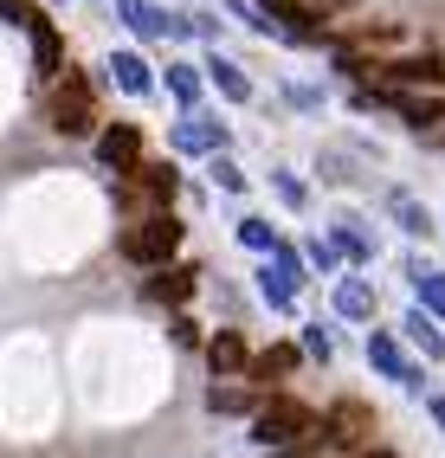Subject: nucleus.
<instances>
[{"mask_svg":"<svg viewBox=\"0 0 445 458\" xmlns=\"http://www.w3.org/2000/svg\"><path fill=\"white\" fill-rule=\"evenodd\" d=\"M46 116L58 136H97V90L84 72H58L52 78V98H46Z\"/></svg>","mask_w":445,"mask_h":458,"instance_id":"f257e3e1","label":"nucleus"},{"mask_svg":"<svg viewBox=\"0 0 445 458\" xmlns=\"http://www.w3.org/2000/svg\"><path fill=\"white\" fill-rule=\"evenodd\" d=\"M181 252V220L174 213H148V220L123 226V259L130 265H168Z\"/></svg>","mask_w":445,"mask_h":458,"instance_id":"f03ea898","label":"nucleus"},{"mask_svg":"<svg viewBox=\"0 0 445 458\" xmlns=\"http://www.w3.org/2000/svg\"><path fill=\"white\" fill-rule=\"evenodd\" d=\"M316 433V413L304 401H264L252 413V439L258 445H297V439H310Z\"/></svg>","mask_w":445,"mask_h":458,"instance_id":"7ed1b4c3","label":"nucleus"},{"mask_svg":"<svg viewBox=\"0 0 445 458\" xmlns=\"http://www.w3.org/2000/svg\"><path fill=\"white\" fill-rule=\"evenodd\" d=\"M374 78H388L394 90H439L445 84V65H439V58L432 52H413V58H381V65H374Z\"/></svg>","mask_w":445,"mask_h":458,"instance_id":"20e7f679","label":"nucleus"},{"mask_svg":"<svg viewBox=\"0 0 445 458\" xmlns=\"http://www.w3.org/2000/svg\"><path fill=\"white\" fill-rule=\"evenodd\" d=\"M194 291H200V265H155V278H142V297L168 303V310L194 303Z\"/></svg>","mask_w":445,"mask_h":458,"instance_id":"39448f33","label":"nucleus"},{"mask_svg":"<svg viewBox=\"0 0 445 458\" xmlns=\"http://www.w3.org/2000/svg\"><path fill=\"white\" fill-rule=\"evenodd\" d=\"M368 361H374V369L388 375V381H400V387H426V375L413 369L407 349L394 343V329H374V335H368Z\"/></svg>","mask_w":445,"mask_h":458,"instance_id":"423d86ee","label":"nucleus"},{"mask_svg":"<svg viewBox=\"0 0 445 458\" xmlns=\"http://www.w3.org/2000/svg\"><path fill=\"white\" fill-rule=\"evenodd\" d=\"M20 26L33 33V65H39V78H58V72H65V39H58V26H52L46 13H20Z\"/></svg>","mask_w":445,"mask_h":458,"instance_id":"0eeeda50","label":"nucleus"},{"mask_svg":"<svg viewBox=\"0 0 445 458\" xmlns=\"http://www.w3.org/2000/svg\"><path fill=\"white\" fill-rule=\"evenodd\" d=\"M97 156H104V168L130 174V168L142 162V130H136V123H110V130H97Z\"/></svg>","mask_w":445,"mask_h":458,"instance_id":"6e6552de","label":"nucleus"},{"mask_svg":"<svg viewBox=\"0 0 445 458\" xmlns=\"http://www.w3.org/2000/svg\"><path fill=\"white\" fill-rule=\"evenodd\" d=\"M206 369H214V375H246V369H252L246 329H220L214 343H206Z\"/></svg>","mask_w":445,"mask_h":458,"instance_id":"1a4fd4ad","label":"nucleus"},{"mask_svg":"<svg viewBox=\"0 0 445 458\" xmlns=\"http://www.w3.org/2000/svg\"><path fill=\"white\" fill-rule=\"evenodd\" d=\"M206 407H214V413H232V420H252L258 407H264V394L246 381H232V375H220V387H206Z\"/></svg>","mask_w":445,"mask_h":458,"instance_id":"9d476101","label":"nucleus"},{"mask_svg":"<svg viewBox=\"0 0 445 458\" xmlns=\"http://www.w3.org/2000/svg\"><path fill=\"white\" fill-rule=\"evenodd\" d=\"M174 142H181L188 156H220V148H226V123H220V116H194L188 110V123L174 130Z\"/></svg>","mask_w":445,"mask_h":458,"instance_id":"9b49d317","label":"nucleus"},{"mask_svg":"<svg viewBox=\"0 0 445 458\" xmlns=\"http://www.w3.org/2000/svg\"><path fill=\"white\" fill-rule=\"evenodd\" d=\"M348 46H355V52H400V46H407V26H394V20H362V26H348Z\"/></svg>","mask_w":445,"mask_h":458,"instance_id":"f8f14e48","label":"nucleus"},{"mask_svg":"<svg viewBox=\"0 0 445 458\" xmlns=\"http://www.w3.org/2000/svg\"><path fill=\"white\" fill-rule=\"evenodd\" d=\"M130 174H136V188L155 200V207H168L174 194H181V181H174V168H168V162H136Z\"/></svg>","mask_w":445,"mask_h":458,"instance_id":"ddd939ff","label":"nucleus"},{"mask_svg":"<svg viewBox=\"0 0 445 458\" xmlns=\"http://www.w3.org/2000/svg\"><path fill=\"white\" fill-rule=\"evenodd\" d=\"M336 310H342V317H355V323H368V317H374V284L348 271V278L336 284Z\"/></svg>","mask_w":445,"mask_h":458,"instance_id":"4468645a","label":"nucleus"},{"mask_svg":"<svg viewBox=\"0 0 445 458\" xmlns=\"http://www.w3.org/2000/svg\"><path fill=\"white\" fill-rule=\"evenodd\" d=\"M110 78H116V90H130V98H148V65H142V52H116L110 58Z\"/></svg>","mask_w":445,"mask_h":458,"instance_id":"2eb2a0df","label":"nucleus"},{"mask_svg":"<svg viewBox=\"0 0 445 458\" xmlns=\"http://www.w3.org/2000/svg\"><path fill=\"white\" fill-rule=\"evenodd\" d=\"M116 13L136 26V39H162V33H168V13L148 7V0H116Z\"/></svg>","mask_w":445,"mask_h":458,"instance_id":"dca6fc26","label":"nucleus"},{"mask_svg":"<svg viewBox=\"0 0 445 458\" xmlns=\"http://www.w3.org/2000/svg\"><path fill=\"white\" fill-rule=\"evenodd\" d=\"M258 297L272 303V310H290V303H297V278L278 271V265H258Z\"/></svg>","mask_w":445,"mask_h":458,"instance_id":"f3484780","label":"nucleus"},{"mask_svg":"<svg viewBox=\"0 0 445 458\" xmlns=\"http://www.w3.org/2000/svg\"><path fill=\"white\" fill-rule=\"evenodd\" d=\"M290 369H297V343H272V349L252 355V375H258V381H278V375H290Z\"/></svg>","mask_w":445,"mask_h":458,"instance_id":"a211bd4d","label":"nucleus"},{"mask_svg":"<svg viewBox=\"0 0 445 458\" xmlns=\"http://www.w3.org/2000/svg\"><path fill=\"white\" fill-rule=\"evenodd\" d=\"M407 343L420 349V355H445V335H439L432 310H413V317H407Z\"/></svg>","mask_w":445,"mask_h":458,"instance_id":"6ab92c4d","label":"nucleus"},{"mask_svg":"<svg viewBox=\"0 0 445 458\" xmlns=\"http://www.w3.org/2000/svg\"><path fill=\"white\" fill-rule=\"evenodd\" d=\"M407 278H413V291L426 297V310H432V317H445V271H426V265H407Z\"/></svg>","mask_w":445,"mask_h":458,"instance_id":"aec40b11","label":"nucleus"},{"mask_svg":"<svg viewBox=\"0 0 445 458\" xmlns=\"http://www.w3.org/2000/svg\"><path fill=\"white\" fill-rule=\"evenodd\" d=\"M394 220H400V233H413V239L439 233V226H432V213H426L420 200H400V194H394Z\"/></svg>","mask_w":445,"mask_h":458,"instance_id":"412c9836","label":"nucleus"},{"mask_svg":"<svg viewBox=\"0 0 445 458\" xmlns=\"http://www.w3.org/2000/svg\"><path fill=\"white\" fill-rule=\"evenodd\" d=\"M206 72H214V84L226 90V98H232V104H239V98H246V90H252V84H246V72H239V65H232V58H206Z\"/></svg>","mask_w":445,"mask_h":458,"instance_id":"4be33fe9","label":"nucleus"},{"mask_svg":"<svg viewBox=\"0 0 445 458\" xmlns=\"http://www.w3.org/2000/svg\"><path fill=\"white\" fill-rule=\"evenodd\" d=\"M239 246H252V252H272V246H278V226L252 213V220H239Z\"/></svg>","mask_w":445,"mask_h":458,"instance_id":"5701e85b","label":"nucleus"},{"mask_svg":"<svg viewBox=\"0 0 445 458\" xmlns=\"http://www.w3.org/2000/svg\"><path fill=\"white\" fill-rule=\"evenodd\" d=\"M200 72L194 65H168V90H174V98H181V104H200Z\"/></svg>","mask_w":445,"mask_h":458,"instance_id":"b1692460","label":"nucleus"},{"mask_svg":"<svg viewBox=\"0 0 445 458\" xmlns=\"http://www.w3.org/2000/svg\"><path fill=\"white\" fill-rule=\"evenodd\" d=\"M336 252H348V265H362L374 252V239L368 233H348V220H336Z\"/></svg>","mask_w":445,"mask_h":458,"instance_id":"393cba45","label":"nucleus"},{"mask_svg":"<svg viewBox=\"0 0 445 458\" xmlns=\"http://www.w3.org/2000/svg\"><path fill=\"white\" fill-rule=\"evenodd\" d=\"M304 355L310 361H330V323H310L304 329Z\"/></svg>","mask_w":445,"mask_h":458,"instance_id":"a878e982","label":"nucleus"},{"mask_svg":"<svg viewBox=\"0 0 445 458\" xmlns=\"http://www.w3.org/2000/svg\"><path fill=\"white\" fill-rule=\"evenodd\" d=\"M168 335H174V343H181V349H200V323H194V317H181V310H174Z\"/></svg>","mask_w":445,"mask_h":458,"instance_id":"bb28decb","label":"nucleus"},{"mask_svg":"<svg viewBox=\"0 0 445 458\" xmlns=\"http://www.w3.org/2000/svg\"><path fill=\"white\" fill-rule=\"evenodd\" d=\"M214 181H220V188H226V194H239V188H246V174H239V168H232L226 156H214Z\"/></svg>","mask_w":445,"mask_h":458,"instance_id":"cd10ccee","label":"nucleus"},{"mask_svg":"<svg viewBox=\"0 0 445 458\" xmlns=\"http://www.w3.org/2000/svg\"><path fill=\"white\" fill-rule=\"evenodd\" d=\"M181 33H200V39H214V33H220V20H214V13H188V20H181Z\"/></svg>","mask_w":445,"mask_h":458,"instance_id":"c85d7f7f","label":"nucleus"},{"mask_svg":"<svg viewBox=\"0 0 445 458\" xmlns=\"http://www.w3.org/2000/svg\"><path fill=\"white\" fill-rule=\"evenodd\" d=\"M310 452H316V445H310V439H297V445H290V452H272V458H310Z\"/></svg>","mask_w":445,"mask_h":458,"instance_id":"c756f323","label":"nucleus"},{"mask_svg":"<svg viewBox=\"0 0 445 458\" xmlns=\"http://www.w3.org/2000/svg\"><path fill=\"white\" fill-rule=\"evenodd\" d=\"M26 13V0H0V20H20Z\"/></svg>","mask_w":445,"mask_h":458,"instance_id":"7c9ffc66","label":"nucleus"},{"mask_svg":"<svg viewBox=\"0 0 445 458\" xmlns=\"http://www.w3.org/2000/svg\"><path fill=\"white\" fill-rule=\"evenodd\" d=\"M432 420H439V426H445V394H432Z\"/></svg>","mask_w":445,"mask_h":458,"instance_id":"2f4dec72","label":"nucleus"},{"mask_svg":"<svg viewBox=\"0 0 445 458\" xmlns=\"http://www.w3.org/2000/svg\"><path fill=\"white\" fill-rule=\"evenodd\" d=\"M355 458H394V452H355Z\"/></svg>","mask_w":445,"mask_h":458,"instance_id":"473e14b6","label":"nucleus"}]
</instances>
